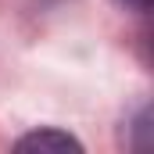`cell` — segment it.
Instances as JSON below:
<instances>
[{
    "label": "cell",
    "instance_id": "cell-2",
    "mask_svg": "<svg viewBox=\"0 0 154 154\" xmlns=\"http://www.w3.org/2000/svg\"><path fill=\"white\" fill-rule=\"evenodd\" d=\"M122 7H129V11H136V14H147L151 11V0H118Z\"/></svg>",
    "mask_w": 154,
    "mask_h": 154
},
{
    "label": "cell",
    "instance_id": "cell-1",
    "mask_svg": "<svg viewBox=\"0 0 154 154\" xmlns=\"http://www.w3.org/2000/svg\"><path fill=\"white\" fill-rule=\"evenodd\" d=\"M18 151H82V143L61 129H39L18 140Z\"/></svg>",
    "mask_w": 154,
    "mask_h": 154
}]
</instances>
